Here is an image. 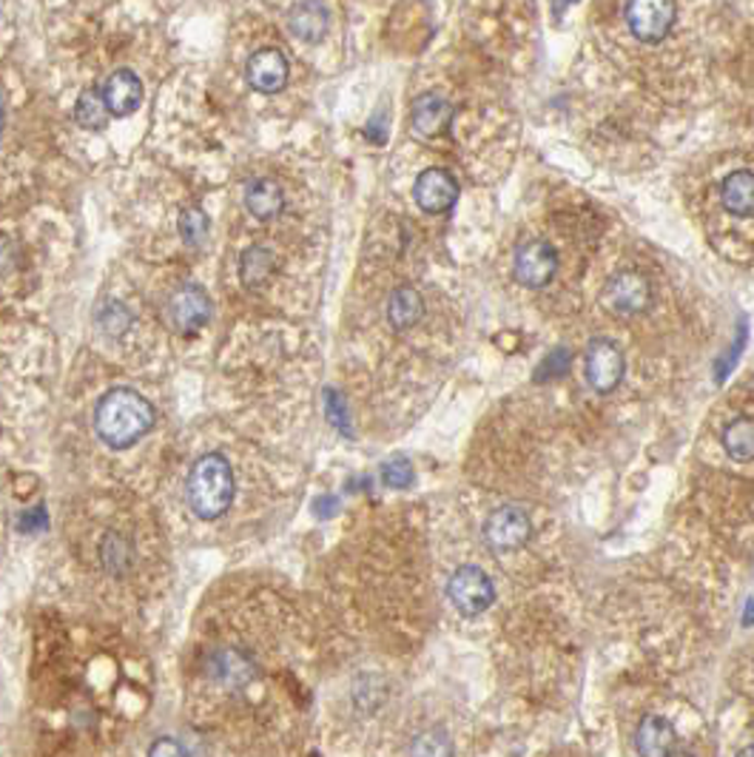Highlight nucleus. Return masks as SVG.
<instances>
[{
	"mask_svg": "<svg viewBox=\"0 0 754 757\" xmlns=\"http://www.w3.org/2000/svg\"><path fill=\"white\" fill-rule=\"evenodd\" d=\"M103 100L109 105V112L117 114V117H126V114L137 112L142 103V83L135 72L128 68H120L109 77L103 91Z\"/></svg>",
	"mask_w": 754,
	"mask_h": 757,
	"instance_id": "16",
	"label": "nucleus"
},
{
	"mask_svg": "<svg viewBox=\"0 0 754 757\" xmlns=\"http://www.w3.org/2000/svg\"><path fill=\"white\" fill-rule=\"evenodd\" d=\"M168 316H172L174 328H177L179 333H194V330H200L202 325L209 323V297H205V291H202L200 286L186 282V286H179L177 291L168 297Z\"/></svg>",
	"mask_w": 754,
	"mask_h": 757,
	"instance_id": "11",
	"label": "nucleus"
},
{
	"mask_svg": "<svg viewBox=\"0 0 754 757\" xmlns=\"http://www.w3.org/2000/svg\"><path fill=\"white\" fill-rule=\"evenodd\" d=\"M248 83L254 86L256 91H279L288 80V61L282 58V52L277 49H262L256 52L251 61H248Z\"/></svg>",
	"mask_w": 754,
	"mask_h": 757,
	"instance_id": "15",
	"label": "nucleus"
},
{
	"mask_svg": "<svg viewBox=\"0 0 754 757\" xmlns=\"http://www.w3.org/2000/svg\"><path fill=\"white\" fill-rule=\"evenodd\" d=\"M569 370V353L564 351V348H558V351H553L550 356L544 359V365H541V370L536 374V379L541 382V379H546V376H564Z\"/></svg>",
	"mask_w": 754,
	"mask_h": 757,
	"instance_id": "27",
	"label": "nucleus"
},
{
	"mask_svg": "<svg viewBox=\"0 0 754 757\" xmlns=\"http://www.w3.org/2000/svg\"><path fill=\"white\" fill-rule=\"evenodd\" d=\"M271 270H274V256L268 248L254 245L242 254V282L248 288H265L271 282Z\"/></svg>",
	"mask_w": 754,
	"mask_h": 757,
	"instance_id": "22",
	"label": "nucleus"
},
{
	"mask_svg": "<svg viewBox=\"0 0 754 757\" xmlns=\"http://www.w3.org/2000/svg\"><path fill=\"white\" fill-rule=\"evenodd\" d=\"M669 757H692L689 752H675V755H669Z\"/></svg>",
	"mask_w": 754,
	"mask_h": 757,
	"instance_id": "30",
	"label": "nucleus"
},
{
	"mask_svg": "<svg viewBox=\"0 0 754 757\" xmlns=\"http://www.w3.org/2000/svg\"><path fill=\"white\" fill-rule=\"evenodd\" d=\"M75 117L83 128L89 131H100L109 123V105H105L103 94L98 91H83L80 100L75 105Z\"/></svg>",
	"mask_w": 754,
	"mask_h": 757,
	"instance_id": "24",
	"label": "nucleus"
},
{
	"mask_svg": "<svg viewBox=\"0 0 754 757\" xmlns=\"http://www.w3.org/2000/svg\"><path fill=\"white\" fill-rule=\"evenodd\" d=\"M724 451L734 462H754V419L752 416H738L720 433Z\"/></svg>",
	"mask_w": 754,
	"mask_h": 757,
	"instance_id": "21",
	"label": "nucleus"
},
{
	"mask_svg": "<svg viewBox=\"0 0 754 757\" xmlns=\"http://www.w3.org/2000/svg\"><path fill=\"white\" fill-rule=\"evenodd\" d=\"M627 362L613 339H592L583 353V376L595 393H613L624 379Z\"/></svg>",
	"mask_w": 754,
	"mask_h": 757,
	"instance_id": "5",
	"label": "nucleus"
},
{
	"mask_svg": "<svg viewBox=\"0 0 754 757\" xmlns=\"http://www.w3.org/2000/svg\"><path fill=\"white\" fill-rule=\"evenodd\" d=\"M288 26H291L293 38L305 40V43H316L322 40L325 29H328V12L319 3H299L288 15Z\"/></svg>",
	"mask_w": 754,
	"mask_h": 757,
	"instance_id": "20",
	"label": "nucleus"
},
{
	"mask_svg": "<svg viewBox=\"0 0 754 757\" xmlns=\"http://www.w3.org/2000/svg\"><path fill=\"white\" fill-rule=\"evenodd\" d=\"M532 535V525L527 510L516 504H504L499 510L490 513L485 521V541L493 553H513L521 550Z\"/></svg>",
	"mask_w": 754,
	"mask_h": 757,
	"instance_id": "6",
	"label": "nucleus"
},
{
	"mask_svg": "<svg viewBox=\"0 0 754 757\" xmlns=\"http://www.w3.org/2000/svg\"><path fill=\"white\" fill-rule=\"evenodd\" d=\"M425 316V297L411 286H402L390 293L388 300V323L393 330H411L422 323Z\"/></svg>",
	"mask_w": 754,
	"mask_h": 757,
	"instance_id": "18",
	"label": "nucleus"
},
{
	"mask_svg": "<svg viewBox=\"0 0 754 757\" xmlns=\"http://www.w3.org/2000/svg\"><path fill=\"white\" fill-rule=\"evenodd\" d=\"M179 234L188 245H200L209 237V217L200 209H186L179 217Z\"/></svg>",
	"mask_w": 754,
	"mask_h": 757,
	"instance_id": "25",
	"label": "nucleus"
},
{
	"mask_svg": "<svg viewBox=\"0 0 754 757\" xmlns=\"http://www.w3.org/2000/svg\"><path fill=\"white\" fill-rule=\"evenodd\" d=\"M149 757H188V755L177 741H172V737H160V741L151 743Z\"/></svg>",
	"mask_w": 754,
	"mask_h": 757,
	"instance_id": "28",
	"label": "nucleus"
},
{
	"mask_svg": "<svg viewBox=\"0 0 754 757\" xmlns=\"http://www.w3.org/2000/svg\"><path fill=\"white\" fill-rule=\"evenodd\" d=\"M209 678L223 690H246L248 683L256 681V664L237 646H223L209 658Z\"/></svg>",
	"mask_w": 754,
	"mask_h": 757,
	"instance_id": "10",
	"label": "nucleus"
},
{
	"mask_svg": "<svg viewBox=\"0 0 754 757\" xmlns=\"http://www.w3.org/2000/svg\"><path fill=\"white\" fill-rule=\"evenodd\" d=\"M246 205L256 219H262V223L277 219L285 209L282 188L274 180H254L246 191Z\"/></svg>",
	"mask_w": 754,
	"mask_h": 757,
	"instance_id": "19",
	"label": "nucleus"
},
{
	"mask_svg": "<svg viewBox=\"0 0 754 757\" xmlns=\"http://www.w3.org/2000/svg\"><path fill=\"white\" fill-rule=\"evenodd\" d=\"M555 270H558V254L553 245H546L544 240H530L518 245L516 260H513V277L518 286L524 288H544L553 282Z\"/></svg>",
	"mask_w": 754,
	"mask_h": 757,
	"instance_id": "8",
	"label": "nucleus"
},
{
	"mask_svg": "<svg viewBox=\"0 0 754 757\" xmlns=\"http://www.w3.org/2000/svg\"><path fill=\"white\" fill-rule=\"evenodd\" d=\"M0 123H3V105H0Z\"/></svg>",
	"mask_w": 754,
	"mask_h": 757,
	"instance_id": "31",
	"label": "nucleus"
},
{
	"mask_svg": "<svg viewBox=\"0 0 754 757\" xmlns=\"http://www.w3.org/2000/svg\"><path fill=\"white\" fill-rule=\"evenodd\" d=\"M411 123L413 131H416L422 140H436V137L444 135L450 128V123H453V105L441 98V94H436V91H427V94L413 100Z\"/></svg>",
	"mask_w": 754,
	"mask_h": 757,
	"instance_id": "12",
	"label": "nucleus"
},
{
	"mask_svg": "<svg viewBox=\"0 0 754 757\" xmlns=\"http://www.w3.org/2000/svg\"><path fill=\"white\" fill-rule=\"evenodd\" d=\"M98 558L109 576L114 578L128 576L137 558L135 541H131V535H128L123 527H109V530H103V535H100Z\"/></svg>",
	"mask_w": 754,
	"mask_h": 757,
	"instance_id": "13",
	"label": "nucleus"
},
{
	"mask_svg": "<svg viewBox=\"0 0 754 757\" xmlns=\"http://www.w3.org/2000/svg\"><path fill=\"white\" fill-rule=\"evenodd\" d=\"M675 746H678V735H675L673 723L666 718H661V715H646V718L638 723V757H669L675 755Z\"/></svg>",
	"mask_w": 754,
	"mask_h": 757,
	"instance_id": "14",
	"label": "nucleus"
},
{
	"mask_svg": "<svg viewBox=\"0 0 754 757\" xmlns=\"http://www.w3.org/2000/svg\"><path fill=\"white\" fill-rule=\"evenodd\" d=\"M413 197H416L418 209L427 214H444L456 205L458 182L448 168H425L416 177Z\"/></svg>",
	"mask_w": 754,
	"mask_h": 757,
	"instance_id": "9",
	"label": "nucleus"
},
{
	"mask_svg": "<svg viewBox=\"0 0 754 757\" xmlns=\"http://www.w3.org/2000/svg\"><path fill=\"white\" fill-rule=\"evenodd\" d=\"M601 305L613 316H638L652 305L650 279L638 270H620L601 291Z\"/></svg>",
	"mask_w": 754,
	"mask_h": 757,
	"instance_id": "4",
	"label": "nucleus"
},
{
	"mask_svg": "<svg viewBox=\"0 0 754 757\" xmlns=\"http://www.w3.org/2000/svg\"><path fill=\"white\" fill-rule=\"evenodd\" d=\"M673 0H632L627 7V26L641 43H661L675 23Z\"/></svg>",
	"mask_w": 754,
	"mask_h": 757,
	"instance_id": "7",
	"label": "nucleus"
},
{
	"mask_svg": "<svg viewBox=\"0 0 754 757\" xmlns=\"http://www.w3.org/2000/svg\"><path fill=\"white\" fill-rule=\"evenodd\" d=\"M411 757H456V746L444 729H425L413 737Z\"/></svg>",
	"mask_w": 754,
	"mask_h": 757,
	"instance_id": "23",
	"label": "nucleus"
},
{
	"mask_svg": "<svg viewBox=\"0 0 754 757\" xmlns=\"http://www.w3.org/2000/svg\"><path fill=\"white\" fill-rule=\"evenodd\" d=\"M381 479H385V484L393 490L411 488V481H413L411 462H407L404 456H393L390 462H385V467H381Z\"/></svg>",
	"mask_w": 754,
	"mask_h": 757,
	"instance_id": "26",
	"label": "nucleus"
},
{
	"mask_svg": "<svg viewBox=\"0 0 754 757\" xmlns=\"http://www.w3.org/2000/svg\"><path fill=\"white\" fill-rule=\"evenodd\" d=\"M734 757H754V743H752V746H746V749H740Z\"/></svg>",
	"mask_w": 754,
	"mask_h": 757,
	"instance_id": "29",
	"label": "nucleus"
},
{
	"mask_svg": "<svg viewBox=\"0 0 754 757\" xmlns=\"http://www.w3.org/2000/svg\"><path fill=\"white\" fill-rule=\"evenodd\" d=\"M98 433L109 447L123 451L131 447L137 439L149 433L154 425V411L137 390L117 388L109 390L98 405V416H95Z\"/></svg>",
	"mask_w": 754,
	"mask_h": 757,
	"instance_id": "1",
	"label": "nucleus"
},
{
	"mask_svg": "<svg viewBox=\"0 0 754 757\" xmlns=\"http://www.w3.org/2000/svg\"><path fill=\"white\" fill-rule=\"evenodd\" d=\"M234 499L231 465L219 453L197 458L188 476V504L202 521H214L228 510Z\"/></svg>",
	"mask_w": 754,
	"mask_h": 757,
	"instance_id": "2",
	"label": "nucleus"
},
{
	"mask_svg": "<svg viewBox=\"0 0 754 757\" xmlns=\"http://www.w3.org/2000/svg\"><path fill=\"white\" fill-rule=\"evenodd\" d=\"M720 205L732 217H754V172L738 168L720 182Z\"/></svg>",
	"mask_w": 754,
	"mask_h": 757,
	"instance_id": "17",
	"label": "nucleus"
},
{
	"mask_svg": "<svg viewBox=\"0 0 754 757\" xmlns=\"http://www.w3.org/2000/svg\"><path fill=\"white\" fill-rule=\"evenodd\" d=\"M448 598L450 604L467 618L487 613L495 601V584L493 578L487 576L476 564H464L458 567L448 581Z\"/></svg>",
	"mask_w": 754,
	"mask_h": 757,
	"instance_id": "3",
	"label": "nucleus"
}]
</instances>
